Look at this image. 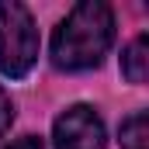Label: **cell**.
Instances as JSON below:
<instances>
[{"instance_id": "7a4b0ae2", "label": "cell", "mask_w": 149, "mask_h": 149, "mask_svg": "<svg viewBox=\"0 0 149 149\" xmlns=\"http://www.w3.org/2000/svg\"><path fill=\"white\" fill-rule=\"evenodd\" d=\"M38 49L42 42L31 10L17 0H0V73L10 80L28 76L38 63Z\"/></svg>"}, {"instance_id": "52a82bcc", "label": "cell", "mask_w": 149, "mask_h": 149, "mask_svg": "<svg viewBox=\"0 0 149 149\" xmlns=\"http://www.w3.org/2000/svg\"><path fill=\"white\" fill-rule=\"evenodd\" d=\"M3 149H45V142L38 135H24V139H14L10 146H3Z\"/></svg>"}, {"instance_id": "277c9868", "label": "cell", "mask_w": 149, "mask_h": 149, "mask_svg": "<svg viewBox=\"0 0 149 149\" xmlns=\"http://www.w3.org/2000/svg\"><path fill=\"white\" fill-rule=\"evenodd\" d=\"M121 73L128 83H146V73H149V38L139 35L128 42V49L121 52Z\"/></svg>"}, {"instance_id": "3957f363", "label": "cell", "mask_w": 149, "mask_h": 149, "mask_svg": "<svg viewBox=\"0 0 149 149\" xmlns=\"http://www.w3.org/2000/svg\"><path fill=\"white\" fill-rule=\"evenodd\" d=\"M104 121L90 104H70L52 125V149H104Z\"/></svg>"}, {"instance_id": "8992f818", "label": "cell", "mask_w": 149, "mask_h": 149, "mask_svg": "<svg viewBox=\"0 0 149 149\" xmlns=\"http://www.w3.org/2000/svg\"><path fill=\"white\" fill-rule=\"evenodd\" d=\"M10 121H14V104H10V97L3 94V87H0V135L10 128Z\"/></svg>"}, {"instance_id": "5b68a950", "label": "cell", "mask_w": 149, "mask_h": 149, "mask_svg": "<svg viewBox=\"0 0 149 149\" xmlns=\"http://www.w3.org/2000/svg\"><path fill=\"white\" fill-rule=\"evenodd\" d=\"M121 149H149V118L135 111L121 121Z\"/></svg>"}, {"instance_id": "6da1fadb", "label": "cell", "mask_w": 149, "mask_h": 149, "mask_svg": "<svg viewBox=\"0 0 149 149\" xmlns=\"http://www.w3.org/2000/svg\"><path fill=\"white\" fill-rule=\"evenodd\" d=\"M114 42V14L101 0H83L59 21L52 35V63L66 73L97 70Z\"/></svg>"}]
</instances>
